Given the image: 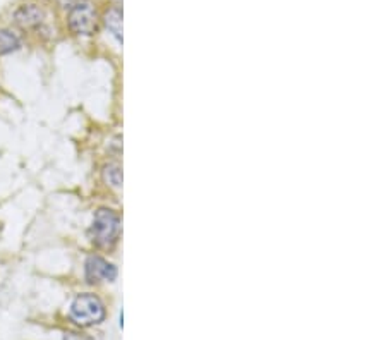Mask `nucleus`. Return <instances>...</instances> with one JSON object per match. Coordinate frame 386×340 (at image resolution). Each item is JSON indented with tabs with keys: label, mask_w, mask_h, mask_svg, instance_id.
Returning <instances> with one entry per match:
<instances>
[{
	"label": "nucleus",
	"mask_w": 386,
	"mask_h": 340,
	"mask_svg": "<svg viewBox=\"0 0 386 340\" xmlns=\"http://www.w3.org/2000/svg\"><path fill=\"white\" fill-rule=\"evenodd\" d=\"M121 235V216L115 212L102 208L95 213V220L89 229V237L98 248H112Z\"/></svg>",
	"instance_id": "f257e3e1"
},
{
	"label": "nucleus",
	"mask_w": 386,
	"mask_h": 340,
	"mask_svg": "<svg viewBox=\"0 0 386 340\" xmlns=\"http://www.w3.org/2000/svg\"><path fill=\"white\" fill-rule=\"evenodd\" d=\"M70 318L80 327H93L105 320V306L95 294H81L70 306Z\"/></svg>",
	"instance_id": "f03ea898"
},
{
	"label": "nucleus",
	"mask_w": 386,
	"mask_h": 340,
	"mask_svg": "<svg viewBox=\"0 0 386 340\" xmlns=\"http://www.w3.org/2000/svg\"><path fill=\"white\" fill-rule=\"evenodd\" d=\"M67 22L73 33L89 36L98 29V14L89 2H77L70 7Z\"/></svg>",
	"instance_id": "7ed1b4c3"
},
{
	"label": "nucleus",
	"mask_w": 386,
	"mask_h": 340,
	"mask_svg": "<svg viewBox=\"0 0 386 340\" xmlns=\"http://www.w3.org/2000/svg\"><path fill=\"white\" fill-rule=\"evenodd\" d=\"M117 276V268L100 256H89L86 260V279L88 282H114Z\"/></svg>",
	"instance_id": "20e7f679"
},
{
	"label": "nucleus",
	"mask_w": 386,
	"mask_h": 340,
	"mask_svg": "<svg viewBox=\"0 0 386 340\" xmlns=\"http://www.w3.org/2000/svg\"><path fill=\"white\" fill-rule=\"evenodd\" d=\"M43 9L36 6V3H24V6H21L20 9L16 10V14H14V20H16L17 24L24 29H31L40 26L41 22H43Z\"/></svg>",
	"instance_id": "39448f33"
},
{
	"label": "nucleus",
	"mask_w": 386,
	"mask_h": 340,
	"mask_svg": "<svg viewBox=\"0 0 386 340\" xmlns=\"http://www.w3.org/2000/svg\"><path fill=\"white\" fill-rule=\"evenodd\" d=\"M105 24H107L108 31H110L112 35L119 40V42H122V13H121V9H117V7H112V9H108L107 13H105Z\"/></svg>",
	"instance_id": "423d86ee"
},
{
	"label": "nucleus",
	"mask_w": 386,
	"mask_h": 340,
	"mask_svg": "<svg viewBox=\"0 0 386 340\" xmlns=\"http://www.w3.org/2000/svg\"><path fill=\"white\" fill-rule=\"evenodd\" d=\"M21 47V40L10 29H0V55H7L16 52Z\"/></svg>",
	"instance_id": "0eeeda50"
},
{
	"label": "nucleus",
	"mask_w": 386,
	"mask_h": 340,
	"mask_svg": "<svg viewBox=\"0 0 386 340\" xmlns=\"http://www.w3.org/2000/svg\"><path fill=\"white\" fill-rule=\"evenodd\" d=\"M103 179L112 186V188H121L122 186V170L117 163H110L105 167Z\"/></svg>",
	"instance_id": "6e6552de"
},
{
	"label": "nucleus",
	"mask_w": 386,
	"mask_h": 340,
	"mask_svg": "<svg viewBox=\"0 0 386 340\" xmlns=\"http://www.w3.org/2000/svg\"><path fill=\"white\" fill-rule=\"evenodd\" d=\"M64 340H86V339L81 337V335H77V334H67L66 337H64Z\"/></svg>",
	"instance_id": "1a4fd4ad"
}]
</instances>
